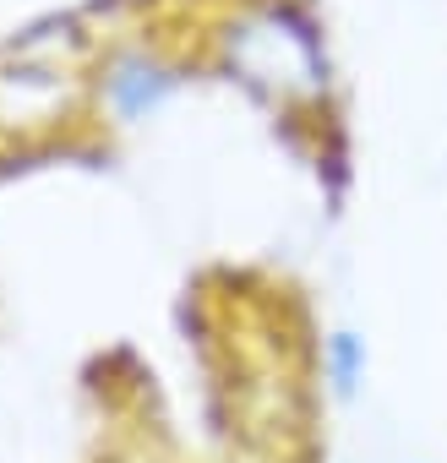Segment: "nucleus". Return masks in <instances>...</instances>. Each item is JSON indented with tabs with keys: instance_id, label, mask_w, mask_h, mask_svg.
I'll list each match as a JSON object with an SVG mask.
<instances>
[{
	"instance_id": "obj_1",
	"label": "nucleus",
	"mask_w": 447,
	"mask_h": 463,
	"mask_svg": "<svg viewBox=\"0 0 447 463\" xmlns=\"http://www.w3.org/2000/svg\"><path fill=\"white\" fill-rule=\"evenodd\" d=\"M230 66L273 99H311L328 82L322 44L295 12H262L230 28Z\"/></svg>"
},
{
	"instance_id": "obj_2",
	"label": "nucleus",
	"mask_w": 447,
	"mask_h": 463,
	"mask_svg": "<svg viewBox=\"0 0 447 463\" xmlns=\"http://www.w3.org/2000/svg\"><path fill=\"white\" fill-rule=\"evenodd\" d=\"M180 82L185 77L175 61H164L147 44H126L99 71V109L109 115V126H142L180 93Z\"/></svg>"
},
{
	"instance_id": "obj_3",
	"label": "nucleus",
	"mask_w": 447,
	"mask_h": 463,
	"mask_svg": "<svg viewBox=\"0 0 447 463\" xmlns=\"http://www.w3.org/2000/svg\"><path fill=\"white\" fill-rule=\"evenodd\" d=\"M360 371H366L360 338H355V333H328V338H322V382H328L333 392H355Z\"/></svg>"
}]
</instances>
